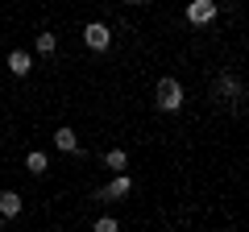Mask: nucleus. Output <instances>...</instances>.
I'll use <instances>...</instances> for the list:
<instances>
[{
	"label": "nucleus",
	"mask_w": 249,
	"mask_h": 232,
	"mask_svg": "<svg viewBox=\"0 0 249 232\" xmlns=\"http://www.w3.org/2000/svg\"><path fill=\"white\" fill-rule=\"evenodd\" d=\"M154 99H158V108L162 112H178L183 108V83L178 79H158V87H154Z\"/></svg>",
	"instance_id": "f257e3e1"
},
{
	"label": "nucleus",
	"mask_w": 249,
	"mask_h": 232,
	"mask_svg": "<svg viewBox=\"0 0 249 232\" xmlns=\"http://www.w3.org/2000/svg\"><path fill=\"white\" fill-rule=\"evenodd\" d=\"M83 42H88V50H108V46H112V29H108L104 21H91V25L83 29Z\"/></svg>",
	"instance_id": "f03ea898"
},
{
	"label": "nucleus",
	"mask_w": 249,
	"mask_h": 232,
	"mask_svg": "<svg viewBox=\"0 0 249 232\" xmlns=\"http://www.w3.org/2000/svg\"><path fill=\"white\" fill-rule=\"evenodd\" d=\"M187 21H191V25H208V21H216V4H212V0H191V4H187Z\"/></svg>",
	"instance_id": "7ed1b4c3"
},
{
	"label": "nucleus",
	"mask_w": 249,
	"mask_h": 232,
	"mask_svg": "<svg viewBox=\"0 0 249 232\" xmlns=\"http://www.w3.org/2000/svg\"><path fill=\"white\" fill-rule=\"evenodd\" d=\"M129 191H133V179L116 170V179H112V182H108V187H104V199H124V195H129Z\"/></svg>",
	"instance_id": "20e7f679"
},
{
	"label": "nucleus",
	"mask_w": 249,
	"mask_h": 232,
	"mask_svg": "<svg viewBox=\"0 0 249 232\" xmlns=\"http://www.w3.org/2000/svg\"><path fill=\"white\" fill-rule=\"evenodd\" d=\"M9 71L17 75V79H25V75L34 71V58H29L25 50H9Z\"/></svg>",
	"instance_id": "39448f33"
},
{
	"label": "nucleus",
	"mask_w": 249,
	"mask_h": 232,
	"mask_svg": "<svg viewBox=\"0 0 249 232\" xmlns=\"http://www.w3.org/2000/svg\"><path fill=\"white\" fill-rule=\"evenodd\" d=\"M54 145H58L62 153H79V137H75V129H67V125H62L58 133H54Z\"/></svg>",
	"instance_id": "423d86ee"
},
{
	"label": "nucleus",
	"mask_w": 249,
	"mask_h": 232,
	"mask_svg": "<svg viewBox=\"0 0 249 232\" xmlns=\"http://www.w3.org/2000/svg\"><path fill=\"white\" fill-rule=\"evenodd\" d=\"M21 195L17 191H4V195H0V215H4V220H13V215H21Z\"/></svg>",
	"instance_id": "0eeeda50"
},
{
	"label": "nucleus",
	"mask_w": 249,
	"mask_h": 232,
	"mask_svg": "<svg viewBox=\"0 0 249 232\" xmlns=\"http://www.w3.org/2000/svg\"><path fill=\"white\" fill-rule=\"evenodd\" d=\"M216 96H224V99H241V79L220 75V79H216Z\"/></svg>",
	"instance_id": "6e6552de"
},
{
	"label": "nucleus",
	"mask_w": 249,
	"mask_h": 232,
	"mask_svg": "<svg viewBox=\"0 0 249 232\" xmlns=\"http://www.w3.org/2000/svg\"><path fill=\"white\" fill-rule=\"evenodd\" d=\"M25 170H29V174H46V170H50V162H46V153H42V149H34V153L25 158Z\"/></svg>",
	"instance_id": "1a4fd4ad"
},
{
	"label": "nucleus",
	"mask_w": 249,
	"mask_h": 232,
	"mask_svg": "<svg viewBox=\"0 0 249 232\" xmlns=\"http://www.w3.org/2000/svg\"><path fill=\"white\" fill-rule=\"evenodd\" d=\"M34 50L37 54H54V50H58V37H54V33H37L34 37Z\"/></svg>",
	"instance_id": "9d476101"
},
{
	"label": "nucleus",
	"mask_w": 249,
	"mask_h": 232,
	"mask_svg": "<svg viewBox=\"0 0 249 232\" xmlns=\"http://www.w3.org/2000/svg\"><path fill=\"white\" fill-rule=\"evenodd\" d=\"M104 166L108 170H124V166H129V153H124V149H108L104 153Z\"/></svg>",
	"instance_id": "9b49d317"
},
{
	"label": "nucleus",
	"mask_w": 249,
	"mask_h": 232,
	"mask_svg": "<svg viewBox=\"0 0 249 232\" xmlns=\"http://www.w3.org/2000/svg\"><path fill=\"white\" fill-rule=\"evenodd\" d=\"M116 228H121V224H116L112 215H100V220H96V232H116Z\"/></svg>",
	"instance_id": "f8f14e48"
},
{
	"label": "nucleus",
	"mask_w": 249,
	"mask_h": 232,
	"mask_svg": "<svg viewBox=\"0 0 249 232\" xmlns=\"http://www.w3.org/2000/svg\"><path fill=\"white\" fill-rule=\"evenodd\" d=\"M124 4H133V9H142V4H150V0H124Z\"/></svg>",
	"instance_id": "ddd939ff"
},
{
	"label": "nucleus",
	"mask_w": 249,
	"mask_h": 232,
	"mask_svg": "<svg viewBox=\"0 0 249 232\" xmlns=\"http://www.w3.org/2000/svg\"><path fill=\"white\" fill-rule=\"evenodd\" d=\"M0 228H4V215H0Z\"/></svg>",
	"instance_id": "4468645a"
}]
</instances>
